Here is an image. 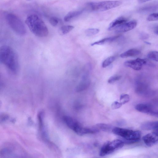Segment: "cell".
I'll use <instances>...</instances> for the list:
<instances>
[{
    "label": "cell",
    "mask_w": 158,
    "mask_h": 158,
    "mask_svg": "<svg viewBox=\"0 0 158 158\" xmlns=\"http://www.w3.org/2000/svg\"><path fill=\"white\" fill-rule=\"evenodd\" d=\"M130 96L127 94H123L121 95L120 97V102L123 105L125 104L129 101Z\"/></svg>",
    "instance_id": "24"
},
{
    "label": "cell",
    "mask_w": 158,
    "mask_h": 158,
    "mask_svg": "<svg viewBox=\"0 0 158 158\" xmlns=\"http://www.w3.org/2000/svg\"><path fill=\"white\" fill-rule=\"evenodd\" d=\"M142 129L145 130H154L157 131L158 122H147L143 123L141 125Z\"/></svg>",
    "instance_id": "14"
},
{
    "label": "cell",
    "mask_w": 158,
    "mask_h": 158,
    "mask_svg": "<svg viewBox=\"0 0 158 158\" xmlns=\"http://www.w3.org/2000/svg\"><path fill=\"white\" fill-rule=\"evenodd\" d=\"M145 42V43H146V44H151L150 43L148 42Z\"/></svg>",
    "instance_id": "33"
},
{
    "label": "cell",
    "mask_w": 158,
    "mask_h": 158,
    "mask_svg": "<svg viewBox=\"0 0 158 158\" xmlns=\"http://www.w3.org/2000/svg\"><path fill=\"white\" fill-rule=\"evenodd\" d=\"M74 27L71 25H64L61 26L59 29V32L61 35L67 34L72 30Z\"/></svg>",
    "instance_id": "19"
},
{
    "label": "cell",
    "mask_w": 158,
    "mask_h": 158,
    "mask_svg": "<svg viewBox=\"0 0 158 158\" xmlns=\"http://www.w3.org/2000/svg\"><path fill=\"white\" fill-rule=\"evenodd\" d=\"M140 53V52L139 50L132 48L129 49L120 55L121 58H125L129 57H132L136 56Z\"/></svg>",
    "instance_id": "15"
},
{
    "label": "cell",
    "mask_w": 158,
    "mask_h": 158,
    "mask_svg": "<svg viewBox=\"0 0 158 158\" xmlns=\"http://www.w3.org/2000/svg\"><path fill=\"white\" fill-rule=\"evenodd\" d=\"M140 37L143 39H146L148 37V35L145 33H142L140 35Z\"/></svg>",
    "instance_id": "30"
},
{
    "label": "cell",
    "mask_w": 158,
    "mask_h": 158,
    "mask_svg": "<svg viewBox=\"0 0 158 158\" xmlns=\"http://www.w3.org/2000/svg\"><path fill=\"white\" fill-rule=\"evenodd\" d=\"M127 19L125 17H119L110 23L108 27V30H111L114 29L116 27L127 22Z\"/></svg>",
    "instance_id": "12"
},
{
    "label": "cell",
    "mask_w": 158,
    "mask_h": 158,
    "mask_svg": "<svg viewBox=\"0 0 158 158\" xmlns=\"http://www.w3.org/2000/svg\"><path fill=\"white\" fill-rule=\"evenodd\" d=\"M0 62L13 73L17 74L19 70V58L15 51L7 45L0 47Z\"/></svg>",
    "instance_id": "1"
},
{
    "label": "cell",
    "mask_w": 158,
    "mask_h": 158,
    "mask_svg": "<svg viewBox=\"0 0 158 158\" xmlns=\"http://www.w3.org/2000/svg\"><path fill=\"white\" fill-rule=\"evenodd\" d=\"M149 59L156 61L158 60V52L156 51H152L149 52L147 55Z\"/></svg>",
    "instance_id": "21"
},
{
    "label": "cell",
    "mask_w": 158,
    "mask_h": 158,
    "mask_svg": "<svg viewBox=\"0 0 158 158\" xmlns=\"http://www.w3.org/2000/svg\"><path fill=\"white\" fill-rule=\"evenodd\" d=\"M99 31V30L98 28H89L85 31V33L88 36H91L96 35Z\"/></svg>",
    "instance_id": "23"
},
{
    "label": "cell",
    "mask_w": 158,
    "mask_h": 158,
    "mask_svg": "<svg viewBox=\"0 0 158 158\" xmlns=\"http://www.w3.org/2000/svg\"><path fill=\"white\" fill-rule=\"evenodd\" d=\"M25 23L31 31L37 37H43L48 34V29L44 21L37 15L28 16Z\"/></svg>",
    "instance_id": "2"
},
{
    "label": "cell",
    "mask_w": 158,
    "mask_h": 158,
    "mask_svg": "<svg viewBox=\"0 0 158 158\" xmlns=\"http://www.w3.org/2000/svg\"><path fill=\"white\" fill-rule=\"evenodd\" d=\"M59 19L56 17H52L49 19L50 23L53 26L56 27L58 24Z\"/></svg>",
    "instance_id": "27"
},
{
    "label": "cell",
    "mask_w": 158,
    "mask_h": 158,
    "mask_svg": "<svg viewBox=\"0 0 158 158\" xmlns=\"http://www.w3.org/2000/svg\"><path fill=\"white\" fill-rule=\"evenodd\" d=\"M158 14L157 13H153L151 14L147 18V20L148 21H153L158 20Z\"/></svg>",
    "instance_id": "25"
},
{
    "label": "cell",
    "mask_w": 158,
    "mask_h": 158,
    "mask_svg": "<svg viewBox=\"0 0 158 158\" xmlns=\"http://www.w3.org/2000/svg\"><path fill=\"white\" fill-rule=\"evenodd\" d=\"M121 78V76L114 75L111 77L108 80V82L109 84H113L119 80Z\"/></svg>",
    "instance_id": "26"
},
{
    "label": "cell",
    "mask_w": 158,
    "mask_h": 158,
    "mask_svg": "<svg viewBox=\"0 0 158 158\" xmlns=\"http://www.w3.org/2000/svg\"><path fill=\"white\" fill-rule=\"evenodd\" d=\"M113 133L123 139L124 143H128L136 142L140 139L141 133L139 131H134L119 127L113 128Z\"/></svg>",
    "instance_id": "3"
},
{
    "label": "cell",
    "mask_w": 158,
    "mask_h": 158,
    "mask_svg": "<svg viewBox=\"0 0 158 158\" xmlns=\"http://www.w3.org/2000/svg\"><path fill=\"white\" fill-rule=\"evenodd\" d=\"M90 84V80L88 74H85L83 76L82 80L76 88V92H79L85 90L89 86Z\"/></svg>",
    "instance_id": "11"
},
{
    "label": "cell",
    "mask_w": 158,
    "mask_h": 158,
    "mask_svg": "<svg viewBox=\"0 0 158 158\" xmlns=\"http://www.w3.org/2000/svg\"><path fill=\"white\" fill-rule=\"evenodd\" d=\"M115 57L114 56H111L107 58L103 62L102 67L106 68L109 66L115 60Z\"/></svg>",
    "instance_id": "22"
},
{
    "label": "cell",
    "mask_w": 158,
    "mask_h": 158,
    "mask_svg": "<svg viewBox=\"0 0 158 158\" xmlns=\"http://www.w3.org/2000/svg\"><path fill=\"white\" fill-rule=\"evenodd\" d=\"M152 0H138V2L140 3H143Z\"/></svg>",
    "instance_id": "31"
},
{
    "label": "cell",
    "mask_w": 158,
    "mask_h": 158,
    "mask_svg": "<svg viewBox=\"0 0 158 158\" xmlns=\"http://www.w3.org/2000/svg\"><path fill=\"white\" fill-rule=\"evenodd\" d=\"M154 31L157 35H158V26H155L154 28Z\"/></svg>",
    "instance_id": "32"
},
{
    "label": "cell",
    "mask_w": 158,
    "mask_h": 158,
    "mask_svg": "<svg viewBox=\"0 0 158 158\" xmlns=\"http://www.w3.org/2000/svg\"><path fill=\"white\" fill-rule=\"evenodd\" d=\"M120 36V35H118L113 37L105 38L92 43L91 45L93 46L96 45H101L107 43L111 42L118 39Z\"/></svg>",
    "instance_id": "16"
},
{
    "label": "cell",
    "mask_w": 158,
    "mask_h": 158,
    "mask_svg": "<svg viewBox=\"0 0 158 158\" xmlns=\"http://www.w3.org/2000/svg\"><path fill=\"white\" fill-rule=\"evenodd\" d=\"M147 63L146 60L138 58L135 60H127L124 62L125 66L130 67L135 70H139L143 65Z\"/></svg>",
    "instance_id": "8"
},
{
    "label": "cell",
    "mask_w": 158,
    "mask_h": 158,
    "mask_svg": "<svg viewBox=\"0 0 158 158\" xmlns=\"http://www.w3.org/2000/svg\"><path fill=\"white\" fill-rule=\"evenodd\" d=\"M27 0L29 1L32 0Z\"/></svg>",
    "instance_id": "35"
},
{
    "label": "cell",
    "mask_w": 158,
    "mask_h": 158,
    "mask_svg": "<svg viewBox=\"0 0 158 158\" xmlns=\"http://www.w3.org/2000/svg\"><path fill=\"white\" fill-rule=\"evenodd\" d=\"M137 24V22L135 20H132L121 25L115 28V32L117 33L126 32L135 28Z\"/></svg>",
    "instance_id": "10"
},
{
    "label": "cell",
    "mask_w": 158,
    "mask_h": 158,
    "mask_svg": "<svg viewBox=\"0 0 158 158\" xmlns=\"http://www.w3.org/2000/svg\"><path fill=\"white\" fill-rule=\"evenodd\" d=\"M6 19L10 27L16 33L20 35L26 34V30L24 24L17 15L9 13L6 16Z\"/></svg>",
    "instance_id": "4"
},
{
    "label": "cell",
    "mask_w": 158,
    "mask_h": 158,
    "mask_svg": "<svg viewBox=\"0 0 158 158\" xmlns=\"http://www.w3.org/2000/svg\"><path fill=\"white\" fill-rule=\"evenodd\" d=\"M1 104H2L1 102L0 101V106H1Z\"/></svg>",
    "instance_id": "34"
},
{
    "label": "cell",
    "mask_w": 158,
    "mask_h": 158,
    "mask_svg": "<svg viewBox=\"0 0 158 158\" xmlns=\"http://www.w3.org/2000/svg\"><path fill=\"white\" fill-rule=\"evenodd\" d=\"M118 1H104L99 2H89L86 4L87 7L92 11H102L108 10L121 5Z\"/></svg>",
    "instance_id": "5"
},
{
    "label": "cell",
    "mask_w": 158,
    "mask_h": 158,
    "mask_svg": "<svg viewBox=\"0 0 158 158\" xmlns=\"http://www.w3.org/2000/svg\"><path fill=\"white\" fill-rule=\"evenodd\" d=\"M143 140L145 144L148 147H152L158 142V137L157 131L148 134L143 137Z\"/></svg>",
    "instance_id": "9"
},
{
    "label": "cell",
    "mask_w": 158,
    "mask_h": 158,
    "mask_svg": "<svg viewBox=\"0 0 158 158\" xmlns=\"http://www.w3.org/2000/svg\"><path fill=\"white\" fill-rule=\"evenodd\" d=\"M96 128L99 131L100 130L105 131H111V127L107 124L104 123H99L95 126Z\"/></svg>",
    "instance_id": "20"
},
{
    "label": "cell",
    "mask_w": 158,
    "mask_h": 158,
    "mask_svg": "<svg viewBox=\"0 0 158 158\" xmlns=\"http://www.w3.org/2000/svg\"><path fill=\"white\" fill-rule=\"evenodd\" d=\"M82 10L71 11L67 13L64 16V20L65 22H69L74 18L81 15L82 13Z\"/></svg>",
    "instance_id": "17"
},
{
    "label": "cell",
    "mask_w": 158,
    "mask_h": 158,
    "mask_svg": "<svg viewBox=\"0 0 158 158\" xmlns=\"http://www.w3.org/2000/svg\"><path fill=\"white\" fill-rule=\"evenodd\" d=\"M135 109L140 112L158 117V112L151 105L145 103H139L135 107Z\"/></svg>",
    "instance_id": "7"
},
{
    "label": "cell",
    "mask_w": 158,
    "mask_h": 158,
    "mask_svg": "<svg viewBox=\"0 0 158 158\" xmlns=\"http://www.w3.org/2000/svg\"><path fill=\"white\" fill-rule=\"evenodd\" d=\"M158 6L156 5L146 6L140 8L139 12L142 13H148L156 11L157 10Z\"/></svg>",
    "instance_id": "18"
},
{
    "label": "cell",
    "mask_w": 158,
    "mask_h": 158,
    "mask_svg": "<svg viewBox=\"0 0 158 158\" xmlns=\"http://www.w3.org/2000/svg\"><path fill=\"white\" fill-rule=\"evenodd\" d=\"M63 119L68 127L73 131L80 125L78 122L70 117L65 116Z\"/></svg>",
    "instance_id": "13"
},
{
    "label": "cell",
    "mask_w": 158,
    "mask_h": 158,
    "mask_svg": "<svg viewBox=\"0 0 158 158\" xmlns=\"http://www.w3.org/2000/svg\"><path fill=\"white\" fill-rule=\"evenodd\" d=\"M123 141L115 139L111 142H108L102 147L99 152L101 156H104L110 154L115 151L122 148L124 145Z\"/></svg>",
    "instance_id": "6"
},
{
    "label": "cell",
    "mask_w": 158,
    "mask_h": 158,
    "mask_svg": "<svg viewBox=\"0 0 158 158\" xmlns=\"http://www.w3.org/2000/svg\"><path fill=\"white\" fill-rule=\"evenodd\" d=\"M122 105V104L120 102L114 101L112 103L111 107L112 109L115 110L120 108Z\"/></svg>",
    "instance_id": "28"
},
{
    "label": "cell",
    "mask_w": 158,
    "mask_h": 158,
    "mask_svg": "<svg viewBox=\"0 0 158 158\" xmlns=\"http://www.w3.org/2000/svg\"><path fill=\"white\" fill-rule=\"evenodd\" d=\"M9 118V116L6 114L1 113L0 114V123L4 122L8 120Z\"/></svg>",
    "instance_id": "29"
}]
</instances>
